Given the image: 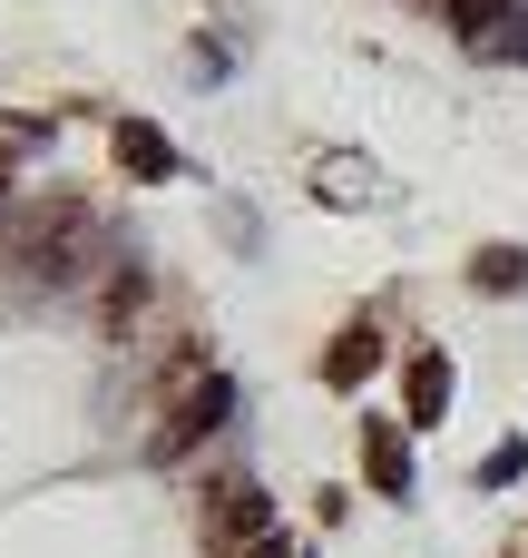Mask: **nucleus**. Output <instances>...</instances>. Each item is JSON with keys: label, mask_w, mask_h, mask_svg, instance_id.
<instances>
[{"label": "nucleus", "mask_w": 528, "mask_h": 558, "mask_svg": "<svg viewBox=\"0 0 528 558\" xmlns=\"http://www.w3.org/2000/svg\"><path fill=\"white\" fill-rule=\"evenodd\" d=\"M363 451H372V490H382V500H412V461H402V432H392V422H372V432H363Z\"/></svg>", "instance_id": "7ed1b4c3"}, {"label": "nucleus", "mask_w": 528, "mask_h": 558, "mask_svg": "<svg viewBox=\"0 0 528 558\" xmlns=\"http://www.w3.org/2000/svg\"><path fill=\"white\" fill-rule=\"evenodd\" d=\"M500 10H509V0H451V20H461L470 39H490V20H500Z\"/></svg>", "instance_id": "6e6552de"}, {"label": "nucleus", "mask_w": 528, "mask_h": 558, "mask_svg": "<svg viewBox=\"0 0 528 558\" xmlns=\"http://www.w3.org/2000/svg\"><path fill=\"white\" fill-rule=\"evenodd\" d=\"M0 186H10V167H0Z\"/></svg>", "instance_id": "f8f14e48"}, {"label": "nucleus", "mask_w": 528, "mask_h": 558, "mask_svg": "<svg viewBox=\"0 0 528 558\" xmlns=\"http://www.w3.org/2000/svg\"><path fill=\"white\" fill-rule=\"evenodd\" d=\"M225 558H294V549H284V539L265 530V539H245V549H225Z\"/></svg>", "instance_id": "9b49d317"}, {"label": "nucleus", "mask_w": 528, "mask_h": 558, "mask_svg": "<svg viewBox=\"0 0 528 558\" xmlns=\"http://www.w3.org/2000/svg\"><path fill=\"white\" fill-rule=\"evenodd\" d=\"M372 363H382V343H372V333H343V343L323 353V373H333V383H363Z\"/></svg>", "instance_id": "423d86ee"}, {"label": "nucleus", "mask_w": 528, "mask_h": 558, "mask_svg": "<svg viewBox=\"0 0 528 558\" xmlns=\"http://www.w3.org/2000/svg\"><path fill=\"white\" fill-rule=\"evenodd\" d=\"M441 412H451V363H441V353H412V422L431 432Z\"/></svg>", "instance_id": "20e7f679"}, {"label": "nucleus", "mask_w": 528, "mask_h": 558, "mask_svg": "<svg viewBox=\"0 0 528 558\" xmlns=\"http://www.w3.org/2000/svg\"><path fill=\"white\" fill-rule=\"evenodd\" d=\"M265 530H274V500H265V481H216L206 539H216V549H245V539H265Z\"/></svg>", "instance_id": "f257e3e1"}, {"label": "nucleus", "mask_w": 528, "mask_h": 558, "mask_svg": "<svg viewBox=\"0 0 528 558\" xmlns=\"http://www.w3.org/2000/svg\"><path fill=\"white\" fill-rule=\"evenodd\" d=\"M528 471V441H500V451H490V471H480V481H490V490H509V481H519Z\"/></svg>", "instance_id": "0eeeda50"}, {"label": "nucleus", "mask_w": 528, "mask_h": 558, "mask_svg": "<svg viewBox=\"0 0 528 558\" xmlns=\"http://www.w3.org/2000/svg\"><path fill=\"white\" fill-rule=\"evenodd\" d=\"M216 422H225V383H196V392H176V422L157 432V461H176V451H186L196 432H216Z\"/></svg>", "instance_id": "f03ea898"}, {"label": "nucleus", "mask_w": 528, "mask_h": 558, "mask_svg": "<svg viewBox=\"0 0 528 558\" xmlns=\"http://www.w3.org/2000/svg\"><path fill=\"white\" fill-rule=\"evenodd\" d=\"M490 49H509V59H528V10L509 20V29H490Z\"/></svg>", "instance_id": "9d476101"}, {"label": "nucleus", "mask_w": 528, "mask_h": 558, "mask_svg": "<svg viewBox=\"0 0 528 558\" xmlns=\"http://www.w3.org/2000/svg\"><path fill=\"white\" fill-rule=\"evenodd\" d=\"M118 157H127V177H176V157H167V137H157L147 118L118 128Z\"/></svg>", "instance_id": "39448f33"}, {"label": "nucleus", "mask_w": 528, "mask_h": 558, "mask_svg": "<svg viewBox=\"0 0 528 558\" xmlns=\"http://www.w3.org/2000/svg\"><path fill=\"white\" fill-rule=\"evenodd\" d=\"M519 275H528L519 255H480V294H509V284H519Z\"/></svg>", "instance_id": "1a4fd4ad"}]
</instances>
